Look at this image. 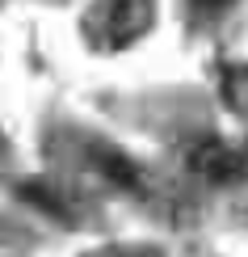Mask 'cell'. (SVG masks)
<instances>
[{"mask_svg": "<svg viewBox=\"0 0 248 257\" xmlns=\"http://www.w3.org/2000/svg\"><path fill=\"white\" fill-rule=\"evenodd\" d=\"M156 21L152 0H93L80 17V34L97 51H122L139 42Z\"/></svg>", "mask_w": 248, "mask_h": 257, "instance_id": "1", "label": "cell"}, {"mask_svg": "<svg viewBox=\"0 0 248 257\" xmlns=\"http://www.w3.org/2000/svg\"><path fill=\"white\" fill-rule=\"evenodd\" d=\"M185 165H189L193 177L210 181V186H231V181H240L248 173V152H240V148L206 135V139H198V144L189 148Z\"/></svg>", "mask_w": 248, "mask_h": 257, "instance_id": "2", "label": "cell"}, {"mask_svg": "<svg viewBox=\"0 0 248 257\" xmlns=\"http://www.w3.org/2000/svg\"><path fill=\"white\" fill-rule=\"evenodd\" d=\"M89 160H93V169H97L105 181H110V186L131 190V194H139V190H143V173H139V165H135L126 152H118V148H105V144H93Z\"/></svg>", "mask_w": 248, "mask_h": 257, "instance_id": "3", "label": "cell"}, {"mask_svg": "<svg viewBox=\"0 0 248 257\" xmlns=\"http://www.w3.org/2000/svg\"><path fill=\"white\" fill-rule=\"evenodd\" d=\"M21 198L26 202H34L38 211H47V215H55V219H63V223H72V202L59 194L51 181H38V177H30L26 186H21Z\"/></svg>", "mask_w": 248, "mask_h": 257, "instance_id": "4", "label": "cell"}, {"mask_svg": "<svg viewBox=\"0 0 248 257\" xmlns=\"http://www.w3.org/2000/svg\"><path fill=\"white\" fill-rule=\"evenodd\" d=\"M223 97H227L231 110L248 114V68H244V63H231V68H223Z\"/></svg>", "mask_w": 248, "mask_h": 257, "instance_id": "5", "label": "cell"}, {"mask_svg": "<svg viewBox=\"0 0 248 257\" xmlns=\"http://www.w3.org/2000/svg\"><path fill=\"white\" fill-rule=\"evenodd\" d=\"M93 257H160V253L156 249H131V244H126V249H101Z\"/></svg>", "mask_w": 248, "mask_h": 257, "instance_id": "6", "label": "cell"}, {"mask_svg": "<svg viewBox=\"0 0 248 257\" xmlns=\"http://www.w3.org/2000/svg\"><path fill=\"white\" fill-rule=\"evenodd\" d=\"M193 5H198V9H210V13H214V9H227L231 0H193Z\"/></svg>", "mask_w": 248, "mask_h": 257, "instance_id": "7", "label": "cell"}]
</instances>
